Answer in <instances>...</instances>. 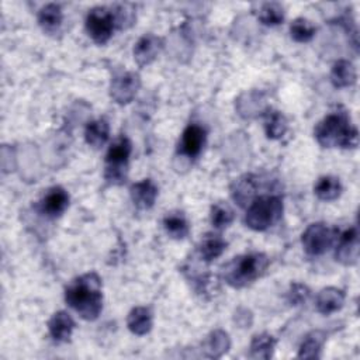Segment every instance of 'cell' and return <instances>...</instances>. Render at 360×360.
I'll use <instances>...</instances> for the list:
<instances>
[{"instance_id": "6da1fadb", "label": "cell", "mask_w": 360, "mask_h": 360, "mask_svg": "<svg viewBox=\"0 0 360 360\" xmlns=\"http://www.w3.org/2000/svg\"><path fill=\"white\" fill-rule=\"evenodd\" d=\"M65 301L83 319L94 321L103 309L101 278L90 271L75 278L65 290Z\"/></svg>"}, {"instance_id": "7a4b0ae2", "label": "cell", "mask_w": 360, "mask_h": 360, "mask_svg": "<svg viewBox=\"0 0 360 360\" xmlns=\"http://www.w3.org/2000/svg\"><path fill=\"white\" fill-rule=\"evenodd\" d=\"M318 143L323 148H356L359 143V132L343 112H332L326 115L314 131Z\"/></svg>"}, {"instance_id": "3957f363", "label": "cell", "mask_w": 360, "mask_h": 360, "mask_svg": "<svg viewBox=\"0 0 360 360\" xmlns=\"http://www.w3.org/2000/svg\"><path fill=\"white\" fill-rule=\"evenodd\" d=\"M269 266V259L264 253H246L233 257L222 266L221 276L226 284L233 288H242L259 277H262Z\"/></svg>"}, {"instance_id": "277c9868", "label": "cell", "mask_w": 360, "mask_h": 360, "mask_svg": "<svg viewBox=\"0 0 360 360\" xmlns=\"http://www.w3.org/2000/svg\"><path fill=\"white\" fill-rule=\"evenodd\" d=\"M283 214V200L278 195L255 198L245 215V224L253 231H266L273 226Z\"/></svg>"}, {"instance_id": "5b68a950", "label": "cell", "mask_w": 360, "mask_h": 360, "mask_svg": "<svg viewBox=\"0 0 360 360\" xmlns=\"http://www.w3.org/2000/svg\"><path fill=\"white\" fill-rule=\"evenodd\" d=\"M131 142L127 136L115 139L105 155L104 177L111 184H122L127 179L128 159L131 156Z\"/></svg>"}, {"instance_id": "8992f818", "label": "cell", "mask_w": 360, "mask_h": 360, "mask_svg": "<svg viewBox=\"0 0 360 360\" xmlns=\"http://www.w3.org/2000/svg\"><path fill=\"white\" fill-rule=\"evenodd\" d=\"M117 27L112 10L107 7H94L86 17V31L96 44H105Z\"/></svg>"}, {"instance_id": "52a82bcc", "label": "cell", "mask_w": 360, "mask_h": 360, "mask_svg": "<svg viewBox=\"0 0 360 360\" xmlns=\"http://www.w3.org/2000/svg\"><path fill=\"white\" fill-rule=\"evenodd\" d=\"M336 231L329 228L323 222L311 224L301 235V242L305 252L311 256H319L325 253L335 242Z\"/></svg>"}, {"instance_id": "ba28073f", "label": "cell", "mask_w": 360, "mask_h": 360, "mask_svg": "<svg viewBox=\"0 0 360 360\" xmlns=\"http://www.w3.org/2000/svg\"><path fill=\"white\" fill-rule=\"evenodd\" d=\"M141 87V77L135 72H125L112 79L110 86V96L118 104L132 101Z\"/></svg>"}, {"instance_id": "9c48e42d", "label": "cell", "mask_w": 360, "mask_h": 360, "mask_svg": "<svg viewBox=\"0 0 360 360\" xmlns=\"http://www.w3.org/2000/svg\"><path fill=\"white\" fill-rule=\"evenodd\" d=\"M335 257L346 266H352L359 259V233L354 226L340 233Z\"/></svg>"}, {"instance_id": "30bf717a", "label": "cell", "mask_w": 360, "mask_h": 360, "mask_svg": "<svg viewBox=\"0 0 360 360\" xmlns=\"http://www.w3.org/2000/svg\"><path fill=\"white\" fill-rule=\"evenodd\" d=\"M69 205V194L60 186L51 187L39 201V211L51 218L59 217Z\"/></svg>"}, {"instance_id": "8fae6325", "label": "cell", "mask_w": 360, "mask_h": 360, "mask_svg": "<svg viewBox=\"0 0 360 360\" xmlns=\"http://www.w3.org/2000/svg\"><path fill=\"white\" fill-rule=\"evenodd\" d=\"M163 49L162 38L153 34L142 35L134 46V59L139 66L152 63Z\"/></svg>"}, {"instance_id": "7c38bea8", "label": "cell", "mask_w": 360, "mask_h": 360, "mask_svg": "<svg viewBox=\"0 0 360 360\" xmlns=\"http://www.w3.org/2000/svg\"><path fill=\"white\" fill-rule=\"evenodd\" d=\"M131 200L139 210H148L153 207L158 197V187L150 179H143L136 181L129 188Z\"/></svg>"}, {"instance_id": "4fadbf2b", "label": "cell", "mask_w": 360, "mask_h": 360, "mask_svg": "<svg viewBox=\"0 0 360 360\" xmlns=\"http://www.w3.org/2000/svg\"><path fill=\"white\" fill-rule=\"evenodd\" d=\"M205 142V131L202 127L197 124H190L181 135V142H180V149L184 155L187 156H197L202 145Z\"/></svg>"}, {"instance_id": "5bb4252c", "label": "cell", "mask_w": 360, "mask_h": 360, "mask_svg": "<svg viewBox=\"0 0 360 360\" xmlns=\"http://www.w3.org/2000/svg\"><path fill=\"white\" fill-rule=\"evenodd\" d=\"M345 302V292L336 287H326L321 290L316 295V309L323 315H329L336 312L343 307Z\"/></svg>"}, {"instance_id": "9a60e30c", "label": "cell", "mask_w": 360, "mask_h": 360, "mask_svg": "<svg viewBox=\"0 0 360 360\" xmlns=\"http://www.w3.org/2000/svg\"><path fill=\"white\" fill-rule=\"evenodd\" d=\"M75 329V321L66 311H58L48 322L49 335L58 342H66L72 336Z\"/></svg>"}, {"instance_id": "2e32d148", "label": "cell", "mask_w": 360, "mask_h": 360, "mask_svg": "<svg viewBox=\"0 0 360 360\" xmlns=\"http://www.w3.org/2000/svg\"><path fill=\"white\" fill-rule=\"evenodd\" d=\"M153 325V316L148 307H135L127 316L128 329L138 336L146 335Z\"/></svg>"}, {"instance_id": "e0dca14e", "label": "cell", "mask_w": 360, "mask_h": 360, "mask_svg": "<svg viewBox=\"0 0 360 360\" xmlns=\"http://www.w3.org/2000/svg\"><path fill=\"white\" fill-rule=\"evenodd\" d=\"M231 347L229 335L222 329L212 330L202 343V349L207 357L219 359L222 357Z\"/></svg>"}, {"instance_id": "ac0fdd59", "label": "cell", "mask_w": 360, "mask_h": 360, "mask_svg": "<svg viewBox=\"0 0 360 360\" xmlns=\"http://www.w3.org/2000/svg\"><path fill=\"white\" fill-rule=\"evenodd\" d=\"M256 188H257L256 177L253 174H245V176H240L238 180H235L231 191H232L233 200L240 207H243L245 204L253 201Z\"/></svg>"}, {"instance_id": "d6986e66", "label": "cell", "mask_w": 360, "mask_h": 360, "mask_svg": "<svg viewBox=\"0 0 360 360\" xmlns=\"http://www.w3.org/2000/svg\"><path fill=\"white\" fill-rule=\"evenodd\" d=\"M225 249H226V240L219 233H214V232L205 233L198 246L200 256L205 262H211L219 257Z\"/></svg>"}, {"instance_id": "ffe728a7", "label": "cell", "mask_w": 360, "mask_h": 360, "mask_svg": "<svg viewBox=\"0 0 360 360\" xmlns=\"http://www.w3.org/2000/svg\"><path fill=\"white\" fill-rule=\"evenodd\" d=\"M330 82L335 87H349L356 82V68L352 62L340 59L333 63L330 70Z\"/></svg>"}, {"instance_id": "44dd1931", "label": "cell", "mask_w": 360, "mask_h": 360, "mask_svg": "<svg viewBox=\"0 0 360 360\" xmlns=\"http://www.w3.org/2000/svg\"><path fill=\"white\" fill-rule=\"evenodd\" d=\"M62 18L63 15L60 6L55 3L45 4L38 13V24L48 34H55L60 28Z\"/></svg>"}, {"instance_id": "7402d4cb", "label": "cell", "mask_w": 360, "mask_h": 360, "mask_svg": "<svg viewBox=\"0 0 360 360\" xmlns=\"http://www.w3.org/2000/svg\"><path fill=\"white\" fill-rule=\"evenodd\" d=\"M108 135H110V127H108V122L103 118L94 120L86 125L84 139L87 145H90L94 149L101 148L108 141Z\"/></svg>"}, {"instance_id": "603a6c76", "label": "cell", "mask_w": 360, "mask_h": 360, "mask_svg": "<svg viewBox=\"0 0 360 360\" xmlns=\"http://www.w3.org/2000/svg\"><path fill=\"white\" fill-rule=\"evenodd\" d=\"M276 347V339L270 333H257L252 338L250 342V353L249 356L252 359H263L269 360L273 356Z\"/></svg>"}, {"instance_id": "cb8c5ba5", "label": "cell", "mask_w": 360, "mask_h": 360, "mask_svg": "<svg viewBox=\"0 0 360 360\" xmlns=\"http://www.w3.org/2000/svg\"><path fill=\"white\" fill-rule=\"evenodd\" d=\"M323 342L325 333L322 330H312L302 340L297 356L300 359H319Z\"/></svg>"}, {"instance_id": "d4e9b609", "label": "cell", "mask_w": 360, "mask_h": 360, "mask_svg": "<svg viewBox=\"0 0 360 360\" xmlns=\"http://www.w3.org/2000/svg\"><path fill=\"white\" fill-rule=\"evenodd\" d=\"M314 191L319 200L332 201L340 195L342 184L340 180L335 176H322L318 179Z\"/></svg>"}, {"instance_id": "484cf974", "label": "cell", "mask_w": 360, "mask_h": 360, "mask_svg": "<svg viewBox=\"0 0 360 360\" xmlns=\"http://www.w3.org/2000/svg\"><path fill=\"white\" fill-rule=\"evenodd\" d=\"M163 226H165L166 232L174 239L186 238L188 235V231H190L187 218L180 211L167 212V215L163 218Z\"/></svg>"}, {"instance_id": "4316f807", "label": "cell", "mask_w": 360, "mask_h": 360, "mask_svg": "<svg viewBox=\"0 0 360 360\" xmlns=\"http://www.w3.org/2000/svg\"><path fill=\"white\" fill-rule=\"evenodd\" d=\"M287 120L280 111H270L266 115L264 132L270 139H280L287 131Z\"/></svg>"}, {"instance_id": "83f0119b", "label": "cell", "mask_w": 360, "mask_h": 360, "mask_svg": "<svg viewBox=\"0 0 360 360\" xmlns=\"http://www.w3.org/2000/svg\"><path fill=\"white\" fill-rule=\"evenodd\" d=\"M257 17L266 25H277L284 20V10L281 4L276 1H267L259 7Z\"/></svg>"}, {"instance_id": "f1b7e54d", "label": "cell", "mask_w": 360, "mask_h": 360, "mask_svg": "<svg viewBox=\"0 0 360 360\" xmlns=\"http://www.w3.org/2000/svg\"><path fill=\"white\" fill-rule=\"evenodd\" d=\"M315 25L304 18V17H298L295 18L291 25H290V34H291V38L297 42H308L314 38L315 35Z\"/></svg>"}, {"instance_id": "f546056e", "label": "cell", "mask_w": 360, "mask_h": 360, "mask_svg": "<svg viewBox=\"0 0 360 360\" xmlns=\"http://www.w3.org/2000/svg\"><path fill=\"white\" fill-rule=\"evenodd\" d=\"M210 219L214 228L217 229H224L228 225L232 224L233 221V211L232 208L226 204V202H215L211 208V214H210Z\"/></svg>"}, {"instance_id": "4dcf8cb0", "label": "cell", "mask_w": 360, "mask_h": 360, "mask_svg": "<svg viewBox=\"0 0 360 360\" xmlns=\"http://www.w3.org/2000/svg\"><path fill=\"white\" fill-rule=\"evenodd\" d=\"M309 298V288L301 283H294L291 284L288 292H287V300L291 305H301Z\"/></svg>"}]
</instances>
